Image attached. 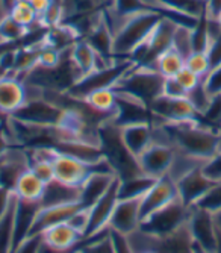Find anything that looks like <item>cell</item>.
Returning <instances> with one entry per match:
<instances>
[{
  "mask_svg": "<svg viewBox=\"0 0 221 253\" xmlns=\"http://www.w3.org/2000/svg\"><path fill=\"white\" fill-rule=\"evenodd\" d=\"M154 182H156V179H151L146 174H138L129 179H120L118 199H141Z\"/></svg>",
  "mask_w": 221,
  "mask_h": 253,
  "instance_id": "cell-25",
  "label": "cell"
},
{
  "mask_svg": "<svg viewBox=\"0 0 221 253\" xmlns=\"http://www.w3.org/2000/svg\"><path fill=\"white\" fill-rule=\"evenodd\" d=\"M194 206L208 211L209 214H215V212L221 211V182H215L208 190V193Z\"/></svg>",
  "mask_w": 221,
  "mask_h": 253,
  "instance_id": "cell-32",
  "label": "cell"
},
{
  "mask_svg": "<svg viewBox=\"0 0 221 253\" xmlns=\"http://www.w3.org/2000/svg\"><path fill=\"white\" fill-rule=\"evenodd\" d=\"M14 199H15L14 191H9L6 188L0 187V220H2L6 215V212L9 211Z\"/></svg>",
  "mask_w": 221,
  "mask_h": 253,
  "instance_id": "cell-43",
  "label": "cell"
},
{
  "mask_svg": "<svg viewBox=\"0 0 221 253\" xmlns=\"http://www.w3.org/2000/svg\"><path fill=\"white\" fill-rule=\"evenodd\" d=\"M164 82L165 78L161 76L156 68L134 64L118 81L114 89L150 106L154 99L162 94Z\"/></svg>",
  "mask_w": 221,
  "mask_h": 253,
  "instance_id": "cell-3",
  "label": "cell"
},
{
  "mask_svg": "<svg viewBox=\"0 0 221 253\" xmlns=\"http://www.w3.org/2000/svg\"><path fill=\"white\" fill-rule=\"evenodd\" d=\"M117 179V176L114 173H106V171H96L93 170V173L85 179V182L80 185V203L88 208L91 206L97 199H100L106 190L110 187V183Z\"/></svg>",
  "mask_w": 221,
  "mask_h": 253,
  "instance_id": "cell-20",
  "label": "cell"
},
{
  "mask_svg": "<svg viewBox=\"0 0 221 253\" xmlns=\"http://www.w3.org/2000/svg\"><path fill=\"white\" fill-rule=\"evenodd\" d=\"M141 199H118L109 218L108 229L121 235L135 234L141 226Z\"/></svg>",
  "mask_w": 221,
  "mask_h": 253,
  "instance_id": "cell-13",
  "label": "cell"
},
{
  "mask_svg": "<svg viewBox=\"0 0 221 253\" xmlns=\"http://www.w3.org/2000/svg\"><path fill=\"white\" fill-rule=\"evenodd\" d=\"M212 215H214V221H215V224H217L218 232L221 234V211H218V212H215V214H212Z\"/></svg>",
  "mask_w": 221,
  "mask_h": 253,
  "instance_id": "cell-47",
  "label": "cell"
},
{
  "mask_svg": "<svg viewBox=\"0 0 221 253\" xmlns=\"http://www.w3.org/2000/svg\"><path fill=\"white\" fill-rule=\"evenodd\" d=\"M91 109L106 117H112L117 108V93L114 88H100L82 99Z\"/></svg>",
  "mask_w": 221,
  "mask_h": 253,
  "instance_id": "cell-24",
  "label": "cell"
},
{
  "mask_svg": "<svg viewBox=\"0 0 221 253\" xmlns=\"http://www.w3.org/2000/svg\"><path fill=\"white\" fill-rule=\"evenodd\" d=\"M189 210L182 203L181 199H176L162 210L150 215L146 221L141 223L140 231L153 237H167L181 229L189 217Z\"/></svg>",
  "mask_w": 221,
  "mask_h": 253,
  "instance_id": "cell-5",
  "label": "cell"
},
{
  "mask_svg": "<svg viewBox=\"0 0 221 253\" xmlns=\"http://www.w3.org/2000/svg\"><path fill=\"white\" fill-rule=\"evenodd\" d=\"M9 15L20 25H23L25 28L32 31V26H35V23L39 21L37 12L32 9L29 3H15L12 9L9 11Z\"/></svg>",
  "mask_w": 221,
  "mask_h": 253,
  "instance_id": "cell-34",
  "label": "cell"
},
{
  "mask_svg": "<svg viewBox=\"0 0 221 253\" xmlns=\"http://www.w3.org/2000/svg\"><path fill=\"white\" fill-rule=\"evenodd\" d=\"M83 40H86L93 45L97 55L105 61H115L112 55V32H110L105 17L97 23V26L88 34Z\"/></svg>",
  "mask_w": 221,
  "mask_h": 253,
  "instance_id": "cell-22",
  "label": "cell"
},
{
  "mask_svg": "<svg viewBox=\"0 0 221 253\" xmlns=\"http://www.w3.org/2000/svg\"><path fill=\"white\" fill-rule=\"evenodd\" d=\"M214 183L215 182L203 173L200 166L176 182V188H178V196L182 203L191 208L208 193Z\"/></svg>",
  "mask_w": 221,
  "mask_h": 253,
  "instance_id": "cell-16",
  "label": "cell"
},
{
  "mask_svg": "<svg viewBox=\"0 0 221 253\" xmlns=\"http://www.w3.org/2000/svg\"><path fill=\"white\" fill-rule=\"evenodd\" d=\"M77 253H115L110 231L106 229V231L96 235L94 238L83 241L79 246Z\"/></svg>",
  "mask_w": 221,
  "mask_h": 253,
  "instance_id": "cell-29",
  "label": "cell"
},
{
  "mask_svg": "<svg viewBox=\"0 0 221 253\" xmlns=\"http://www.w3.org/2000/svg\"><path fill=\"white\" fill-rule=\"evenodd\" d=\"M69 223L82 234V237L85 238L86 229H88V223H90V208H80L76 214H73V217L69 220Z\"/></svg>",
  "mask_w": 221,
  "mask_h": 253,
  "instance_id": "cell-39",
  "label": "cell"
},
{
  "mask_svg": "<svg viewBox=\"0 0 221 253\" xmlns=\"http://www.w3.org/2000/svg\"><path fill=\"white\" fill-rule=\"evenodd\" d=\"M69 56L72 64L74 65L76 72L79 75V79L93 73L94 70H99V68L108 67L114 61H105L102 59L97 52L93 49V45L88 42L83 38H79L69 50ZM117 61V59H115Z\"/></svg>",
  "mask_w": 221,
  "mask_h": 253,
  "instance_id": "cell-17",
  "label": "cell"
},
{
  "mask_svg": "<svg viewBox=\"0 0 221 253\" xmlns=\"http://www.w3.org/2000/svg\"><path fill=\"white\" fill-rule=\"evenodd\" d=\"M41 244V235L29 237L21 244H18L12 253H38V247Z\"/></svg>",
  "mask_w": 221,
  "mask_h": 253,
  "instance_id": "cell-42",
  "label": "cell"
},
{
  "mask_svg": "<svg viewBox=\"0 0 221 253\" xmlns=\"http://www.w3.org/2000/svg\"><path fill=\"white\" fill-rule=\"evenodd\" d=\"M188 231L194 246L208 253H218L221 249V234L218 232L214 215L205 210L191 206L188 217Z\"/></svg>",
  "mask_w": 221,
  "mask_h": 253,
  "instance_id": "cell-6",
  "label": "cell"
},
{
  "mask_svg": "<svg viewBox=\"0 0 221 253\" xmlns=\"http://www.w3.org/2000/svg\"><path fill=\"white\" fill-rule=\"evenodd\" d=\"M74 253H77V250H76V252H74Z\"/></svg>",
  "mask_w": 221,
  "mask_h": 253,
  "instance_id": "cell-55",
  "label": "cell"
},
{
  "mask_svg": "<svg viewBox=\"0 0 221 253\" xmlns=\"http://www.w3.org/2000/svg\"><path fill=\"white\" fill-rule=\"evenodd\" d=\"M143 2H144L147 6H150V5H153L154 2H156V0H143Z\"/></svg>",
  "mask_w": 221,
  "mask_h": 253,
  "instance_id": "cell-49",
  "label": "cell"
},
{
  "mask_svg": "<svg viewBox=\"0 0 221 253\" xmlns=\"http://www.w3.org/2000/svg\"><path fill=\"white\" fill-rule=\"evenodd\" d=\"M80 208H85L80 202H70V203H61V205H52V206L39 205V208L35 212L34 220H32L29 237L41 235L46 229L59 223L69 221L73 217V214H76Z\"/></svg>",
  "mask_w": 221,
  "mask_h": 253,
  "instance_id": "cell-12",
  "label": "cell"
},
{
  "mask_svg": "<svg viewBox=\"0 0 221 253\" xmlns=\"http://www.w3.org/2000/svg\"><path fill=\"white\" fill-rule=\"evenodd\" d=\"M203 173L214 182H221V149L202 166Z\"/></svg>",
  "mask_w": 221,
  "mask_h": 253,
  "instance_id": "cell-37",
  "label": "cell"
},
{
  "mask_svg": "<svg viewBox=\"0 0 221 253\" xmlns=\"http://www.w3.org/2000/svg\"><path fill=\"white\" fill-rule=\"evenodd\" d=\"M176 199H179L176 182L168 176L156 179V182H154L148 188V191L141 197V206H140L141 223L146 221L156 211L162 210L164 206L174 202Z\"/></svg>",
  "mask_w": 221,
  "mask_h": 253,
  "instance_id": "cell-11",
  "label": "cell"
},
{
  "mask_svg": "<svg viewBox=\"0 0 221 253\" xmlns=\"http://www.w3.org/2000/svg\"><path fill=\"white\" fill-rule=\"evenodd\" d=\"M0 42H2V41H0Z\"/></svg>",
  "mask_w": 221,
  "mask_h": 253,
  "instance_id": "cell-56",
  "label": "cell"
},
{
  "mask_svg": "<svg viewBox=\"0 0 221 253\" xmlns=\"http://www.w3.org/2000/svg\"><path fill=\"white\" fill-rule=\"evenodd\" d=\"M153 67L156 68L161 73V76H164L165 79L174 78L185 67V58L178 50L170 47L156 58Z\"/></svg>",
  "mask_w": 221,
  "mask_h": 253,
  "instance_id": "cell-27",
  "label": "cell"
},
{
  "mask_svg": "<svg viewBox=\"0 0 221 253\" xmlns=\"http://www.w3.org/2000/svg\"><path fill=\"white\" fill-rule=\"evenodd\" d=\"M220 149H221V135H220Z\"/></svg>",
  "mask_w": 221,
  "mask_h": 253,
  "instance_id": "cell-53",
  "label": "cell"
},
{
  "mask_svg": "<svg viewBox=\"0 0 221 253\" xmlns=\"http://www.w3.org/2000/svg\"><path fill=\"white\" fill-rule=\"evenodd\" d=\"M221 14V0H206V15L217 20Z\"/></svg>",
  "mask_w": 221,
  "mask_h": 253,
  "instance_id": "cell-45",
  "label": "cell"
},
{
  "mask_svg": "<svg viewBox=\"0 0 221 253\" xmlns=\"http://www.w3.org/2000/svg\"><path fill=\"white\" fill-rule=\"evenodd\" d=\"M154 140L168 143L176 152L206 163L220 150V135L200 120L153 125Z\"/></svg>",
  "mask_w": 221,
  "mask_h": 253,
  "instance_id": "cell-2",
  "label": "cell"
},
{
  "mask_svg": "<svg viewBox=\"0 0 221 253\" xmlns=\"http://www.w3.org/2000/svg\"><path fill=\"white\" fill-rule=\"evenodd\" d=\"M2 156H3V155H2ZM2 156H0V159H2Z\"/></svg>",
  "mask_w": 221,
  "mask_h": 253,
  "instance_id": "cell-54",
  "label": "cell"
},
{
  "mask_svg": "<svg viewBox=\"0 0 221 253\" xmlns=\"http://www.w3.org/2000/svg\"><path fill=\"white\" fill-rule=\"evenodd\" d=\"M0 3H2V9H3V12L6 15V14H9V11L15 5V0H0Z\"/></svg>",
  "mask_w": 221,
  "mask_h": 253,
  "instance_id": "cell-46",
  "label": "cell"
},
{
  "mask_svg": "<svg viewBox=\"0 0 221 253\" xmlns=\"http://www.w3.org/2000/svg\"><path fill=\"white\" fill-rule=\"evenodd\" d=\"M185 67L203 79L211 72V61H209L208 52L205 50L192 52L189 56L185 58Z\"/></svg>",
  "mask_w": 221,
  "mask_h": 253,
  "instance_id": "cell-33",
  "label": "cell"
},
{
  "mask_svg": "<svg viewBox=\"0 0 221 253\" xmlns=\"http://www.w3.org/2000/svg\"><path fill=\"white\" fill-rule=\"evenodd\" d=\"M80 188L79 187H70L61 183L58 180H52L46 183V191L39 202L41 206H52V205H61V203H70V202H80Z\"/></svg>",
  "mask_w": 221,
  "mask_h": 253,
  "instance_id": "cell-23",
  "label": "cell"
},
{
  "mask_svg": "<svg viewBox=\"0 0 221 253\" xmlns=\"http://www.w3.org/2000/svg\"><path fill=\"white\" fill-rule=\"evenodd\" d=\"M138 253H154V252H151V250H143V252H138Z\"/></svg>",
  "mask_w": 221,
  "mask_h": 253,
  "instance_id": "cell-51",
  "label": "cell"
},
{
  "mask_svg": "<svg viewBox=\"0 0 221 253\" xmlns=\"http://www.w3.org/2000/svg\"><path fill=\"white\" fill-rule=\"evenodd\" d=\"M174 158L176 150L171 144L153 140V143L137 159L143 174L151 179H161L168 174Z\"/></svg>",
  "mask_w": 221,
  "mask_h": 253,
  "instance_id": "cell-9",
  "label": "cell"
},
{
  "mask_svg": "<svg viewBox=\"0 0 221 253\" xmlns=\"http://www.w3.org/2000/svg\"><path fill=\"white\" fill-rule=\"evenodd\" d=\"M109 231H110V229H109ZM110 237H112V244H114L115 253H135V250H134V247H132L127 235H121L118 232L110 231Z\"/></svg>",
  "mask_w": 221,
  "mask_h": 253,
  "instance_id": "cell-41",
  "label": "cell"
},
{
  "mask_svg": "<svg viewBox=\"0 0 221 253\" xmlns=\"http://www.w3.org/2000/svg\"><path fill=\"white\" fill-rule=\"evenodd\" d=\"M203 85L211 96L221 94V65L211 68V72L203 78Z\"/></svg>",
  "mask_w": 221,
  "mask_h": 253,
  "instance_id": "cell-36",
  "label": "cell"
},
{
  "mask_svg": "<svg viewBox=\"0 0 221 253\" xmlns=\"http://www.w3.org/2000/svg\"><path fill=\"white\" fill-rule=\"evenodd\" d=\"M44 191H46V182L41 180L31 169H28L18 177L14 188V194L18 197V200L31 203H39Z\"/></svg>",
  "mask_w": 221,
  "mask_h": 253,
  "instance_id": "cell-21",
  "label": "cell"
},
{
  "mask_svg": "<svg viewBox=\"0 0 221 253\" xmlns=\"http://www.w3.org/2000/svg\"><path fill=\"white\" fill-rule=\"evenodd\" d=\"M186 97L191 102V105L195 108V111L198 112V116H202V114L206 111V108L209 106L211 99H212V96L208 93L205 85H203V81L198 84L194 89H191Z\"/></svg>",
  "mask_w": 221,
  "mask_h": 253,
  "instance_id": "cell-35",
  "label": "cell"
},
{
  "mask_svg": "<svg viewBox=\"0 0 221 253\" xmlns=\"http://www.w3.org/2000/svg\"><path fill=\"white\" fill-rule=\"evenodd\" d=\"M65 109L47 97H38L28 100L15 114H12V119H17L28 125L37 126H58L64 117Z\"/></svg>",
  "mask_w": 221,
  "mask_h": 253,
  "instance_id": "cell-8",
  "label": "cell"
},
{
  "mask_svg": "<svg viewBox=\"0 0 221 253\" xmlns=\"http://www.w3.org/2000/svg\"><path fill=\"white\" fill-rule=\"evenodd\" d=\"M103 17L112 32V55L115 59H130L162 18L150 6L126 15L110 8L105 11Z\"/></svg>",
  "mask_w": 221,
  "mask_h": 253,
  "instance_id": "cell-1",
  "label": "cell"
},
{
  "mask_svg": "<svg viewBox=\"0 0 221 253\" xmlns=\"http://www.w3.org/2000/svg\"><path fill=\"white\" fill-rule=\"evenodd\" d=\"M53 171L55 180L65 183V185L80 188L85 179L93 173V166H88L72 155L61 153L56 150V155L53 158Z\"/></svg>",
  "mask_w": 221,
  "mask_h": 253,
  "instance_id": "cell-14",
  "label": "cell"
},
{
  "mask_svg": "<svg viewBox=\"0 0 221 253\" xmlns=\"http://www.w3.org/2000/svg\"><path fill=\"white\" fill-rule=\"evenodd\" d=\"M52 2H53V0H31L29 5L32 6V9L37 12L38 18H39L41 15L46 14V11H47V9L50 8V5H52Z\"/></svg>",
  "mask_w": 221,
  "mask_h": 253,
  "instance_id": "cell-44",
  "label": "cell"
},
{
  "mask_svg": "<svg viewBox=\"0 0 221 253\" xmlns=\"http://www.w3.org/2000/svg\"><path fill=\"white\" fill-rule=\"evenodd\" d=\"M171 47L174 50H178L184 58L189 56L194 52V47H192V29L185 28V26L176 28Z\"/></svg>",
  "mask_w": 221,
  "mask_h": 253,
  "instance_id": "cell-31",
  "label": "cell"
},
{
  "mask_svg": "<svg viewBox=\"0 0 221 253\" xmlns=\"http://www.w3.org/2000/svg\"><path fill=\"white\" fill-rule=\"evenodd\" d=\"M162 94L167 97H174V99H184L188 96V93L185 91V88L176 81V78H168L164 82V88H162Z\"/></svg>",
  "mask_w": 221,
  "mask_h": 253,
  "instance_id": "cell-40",
  "label": "cell"
},
{
  "mask_svg": "<svg viewBox=\"0 0 221 253\" xmlns=\"http://www.w3.org/2000/svg\"><path fill=\"white\" fill-rule=\"evenodd\" d=\"M5 75H8V72L5 70V68H3L2 65H0V79H2V78H3Z\"/></svg>",
  "mask_w": 221,
  "mask_h": 253,
  "instance_id": "cell-48",
  "label": "cell"
},
{
  "mask_svg": "<svg viewBox=\"0 0 221 253\" xmlns=\"http://www.w3.org/2000/svg\"><path fill=\"white\" fill-rule=\"evenodd\" d=\"M118 182L120 179L117 177L100 199H97L91 206H88L90 208V223H88L83 241L94 238L96 235L108 229L109 218L112 215L114 208L118 202Z\"/></svg>",
  "mask_w": 221,
  "mask_h": 253,
  "instance_id": "cell-10",
  "label": "cell"
},
{
  "mask_svg": "<svg viewBox=\"0 0 221 253\" xmlns=\"http://www.w3.org/2000/svg\"><path fill=\"white\" fill-rule=\"evenodd\" d=\"M129 241L135 253L143 250H151L154 253H195L186 223L167 237H153L138 229L135 234L129 235Z\"/></svg>",
  "mask_w": 221,
  "mask_h": 253,
  "instance_id": "cell-4",
  "label": "cell"
},
{
  "mask_svg": "<svg viewBox=\"0 0 221 253\" xmlns=\"http://www.w3.org/2000/svg\"><path fill=\"white\" fill-rule=\"evenodd\" d=\"M28 102L26 84L12 73L0 79V116L9 117Z\"/></svg>",
  "mask_w": 221,
  "mask_h": 253,
  "instance_id": "cell-15",
  "label": "cell"
},
{
  "mask_svg": "<svg viewBox=\"0 0 221 253\" xmlns=\"http://www.w3.org/2000/svg\"><path fill=\"white\" fill-rule=\"evenodd\" d=\"M153 5H159L162 8L192 18H200L206 15V0H156Z\"/></svg>",
  "mask_w": 221,
  "mask_h": 253,
  "instance_id": "cell-26",
  "label": "cell"
},
{
  "mask_svg": "<svg viewBox=\"0 0 221 253\" xmlns=\"http://www.w3.org/2000/svg\"><path fill=\"white\" fill-rule=\"evenodd\" d=\"M41 238L52 249L58 252H64V253H73L83 243L82 234L76 231L69 221L59 223L46 229V231L41 234Z\"/></svg>",
  "mask_w": 221,
  "mask_h": 253,
  "instance_id": "cell-18",
  "label": "cell"
},
{
  "mask_svg": "<svg viewBox=\"0 0 221 253\" xmlns=\"http://www.w3.org/2000/svg\"><path fill=\"white\" fill-rule=\"evenodd\" d=\"M118 127L123 144L135 158H138L154 140V127L151 122L130 123Z\"/></svg>",
  "mask_w": 221,
  "mask_h": 253,
  "instance_id": "cell-19",
  "label": "cell"
},
{
  "mask_svg": "<svg viewBox=\"0 0 221 253\" xmlns=\"http://www.w3.org/2000/svg\"><path fill=\"white\" fill-rule=\"evenodd\" d=\"M198 120L206 127L221 135V94L212 96L209 106L206 108V111L202 116L198 117Z\"/></svg>",
  "mask_w": 221,
  "mask_h": 253,
  "instance_id": "cell-30",
  "label": "cell"
},
{
  "mask_svg": "<svg viewBox=\"0 0 221 253\" xmlns=\"http://www.w3.org/2000/svg\"><path fill=\"white\" fill-rule=\"evenodd\" d=\"M31 29L17 23L9 14L0 18V41L2 42H15V44H29L25 40L29 37Z\"/></svg>",
  "mask_w": 221,
  "mask_h": 253,
  "instance_id": "cell-28",
  "label": "cell"
},
{
  "mask_svg": "<svg viewBox=\"0 0 221 253\" xmlns=\"http://www.w3.org/2000/svg\"><path fill=\"white\" fill-rule=\"evenodd\" d=\"M5 15V12H3V9H2V3H0V18H2Z\"/></svg>",
  "mask_w": 221,
  "mask_h": 253,
  "instance_id": "cell-50",
  "label": "cell"
},
{
  "mask_svg": "<svg viewBox=\"0 0 221 253\" xmlns=\"http://www.w3.org/2000/svg\"><path fill=\"white\" fill-rule=\"evenodd\" d=\"M151 123L153 125H168V123H182V122H192L198 120V112L191 105L188 97L174 99L161 94L158 99H154L150 106Z\"/></svg>",
  "mask_w": 221,
  "mask_h": 253,
  "instance_id": "cell-7",
  "label": "cell"
},
{
  "mask_svg": "<svg viewBox=\"0 0 221 253\" xmlns=\"http://www.w3.org/2000/svg\"><path fill=\"white\" fill-rule=\"evenodd\" d=\"M217 21H218V25H220V28H221V14H220V17L217 18Z\"/></svg>",
  "mask_w": 221,
  "mask_h": 253,
  "instance_id": "cell-52",
  "label": "cell"
},
{
  "mask_svg": "<svg viewBox=\"0 0 221 253\" xmlns=\"http://www.w3.org/2000/svg\"><path fill=\"white\" fill-rule=\"evenodd\" d=\"M174 78H176V81H178L185 88L186 93H189L191 89H194L198 84L203 81L200 76H197L194 72H191L189 68H186V67H184L182 70L178 75H176Z\"/></svg>",
  "mask_w": 221,
  "mask_h": 253,
  "instance_id": "cell-38",
  "label": "cell"
}]
</instances>
